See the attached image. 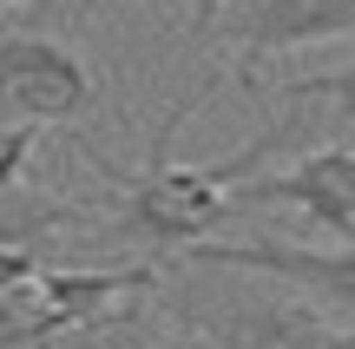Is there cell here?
Masks as SVG:
<instances>
[{"label":"cell","instance_id":"cell-8","mask_svg":"<svg viewBox=\"0 0 355 349\" xmlns=\"http://www.w3.org/2000/svg\"><path fill=\"white\" fill-rule=\"evenodd\" d=\"M33 145H40V126H13L7 139H0V218H7V205H13V185H20Z\"/></svg>","mask_w":355,"mask_h":349},{"label":"cell","instance_id":"cell-6","mask_svg":"<svg viewBox=\"0 0 355 349\" xmlns=\"http://www.w3.org/2000/svg\"><path fill=\"white\" fill-rule=\"evenodd\" d=\"M237 205H290L336 244H355V145H316L277 178L237 185Z\"/></svg>","mask_w":355,"mask_h":349},{"label":"cell","instance_id":"cell-2","mask_svg":"<svg viewBox=\"0 0 355 349\" xmlns=\"http://www.w3.org/2000/svg\"><path fill=\"white\" fill-rule=\"evenodd\" d=\"M158 297L198 349H355V330L329 323L316 297L257 271L178 257V271L158 277Z\"/></svg>","mask_w":355,"mask_h":349},{"label":"cell","instance_id":"cell-3","mask_svg":"<svg viewBox=\"0 0 355 349\" xmlns=\"http://www.w3.org/2000/svg\"><path fill=\"white\" fill-rule=\"evenodd\" d=\"M92 105V66L53 33L0 40V112L13 126H73Z\"/></svg>","mask_w":355,"mask_h":349},{"label":"cell","instance_id":"cell-10","mask_svg":"<svg viewBox=\"0 0 355 349\" xmlns=\"http://www.w3.org/2000/svg\"><path fill=\"white\" fill-rule=\"evenodd\" d=\"M7 7H26V0H0V13H7Z\"/></svg>","mask_w":355,"mask_h":349},{"label":"cell","instance_id":"cell-5","mask_svg":"<svg viewBox=\"0 0 355 349\" xmlns=\"http://www.w3.org/2000/svg\"><path fill=\"white\" fill-rule=\"evenodd\" d=\"M191 264H224V271H257L277 284L316 297L322 310L355 316V244H296V237H250V244H198Z\"/></svg>","mask_w":355,"mask_h":349},{"label":"cell","instance_id":"cell-1","mask_svg":"<svg viewBox=\"0 0 355 349\" xmlns=\"http://www.w3.org/2000/svg\"><path fill=\"white\" fill-rule=\"evenodd\" d=\"M198 99L204 92H184V99L165 112V126H158V139H152V158H145L139 171H112L92 145H79V152L105 171V185H112V198H105L112 237H132V244H145V250H178V257L198 250V244H211V231L237 211V185H250L257 165H263V158L290 139V126H296V119H277L270 132H257L243 152L217 158V165H178L171 139H178V126L191 119Z\"/></svg>","mask_w":355,"mask_h":349},{"label":"cell","instance_id":"cell-7","mask_svg":"<svg viewBox=\"0 0 355 349\" xmlns=\"http://www.w3.org/2000/svg\"><path fill=\"white\" fill-rule=\"evenodd\" d=\"M283 105H303V99H329L343 119H355V66H329V73H309V79H283L277 86Z\"/></svg>","mask_w":355,"mask_h":349},{"label":"cell","instance_id":"cell-9","mask_svg":"<svg viewBox=\"0 0 355 349\" xmlns=\"http://www.w3.org/2000/svg\"><path fill=\"white\" fill-rule=\"evenodd\" d=\"M217 20H224V0H191V26L198 33H211Z\"/></svg>","mask_w":355,"mask_h":349},{"label":"cell","instance_id":"cell-4","mask_svg":"<svg viewBox=\"0 0 355 349\" xmlns=\"http://www.w3.org/2000/svg\"><path fill=\"white\" fill-rule=\"evenodd\" d=\"M217 33L237 46V73L257 79L270 60H283L296 46L355 33V0H230Z\"/></svg>","mask_w":355,"mask_h":349}]
</instances>
